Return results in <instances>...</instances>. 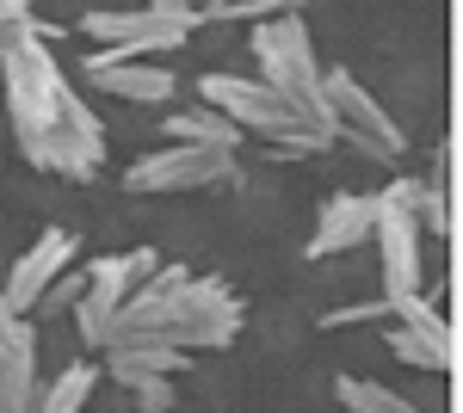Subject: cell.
Listing matches in <instances>:
<instances>
[{
	"label": "cell",
	"instance_id": "obj_1",
	"mask_svg": "<svg viewBox=\"0 0 463 413\" xmlns=\"http://www.w3.org/2000/svg\"><path fill=\"white\" fill-rule=\"evenodd\" d=\"M0 93L13 117V142L37 173H56L87 185L106 167V124L99 111L74 93L69 69L56 62L50 43H25L13 56H0Z\"/></svg>",
	"mask_w": 463,
	"mask_h": 413
},
{
	"label": "cell",
	"instance_id": "obj_2",
	"mask_svg": "<svg viewBox=\"0 0 463 413\" xmlns=\"http://www.w3.org/2000/svg\"><path fill=\"white\" fill-rule=\"evenodd\" d=\"M248 56H253V80L266 87V93H279L285 111L321 136L334 148V111H327V93H321V62H316V43H309V25H303V13L285 6V13H272V19H260L248 37Z\"/></svg>",
	"mask_w": 463,
	"mask_h": 413
},
{
	"label": "cell",
	"instance_id": "obj_3",
	"mask_svg": "<svg viewBox=\"0 0 463 413\" xmlns=\"http://www.w3.org/2000/svg\"><path fill=\"white\" fill-rule=\"evenodd\" d=\"M204 25L192 0H148V6H87L80 37L93 43L99 62H155L161 50H179Z\"/></svg>",
	"mask_w": 463,
	"mask_h": 413
},
{
	"label": "cell",
	"instance_id": "obj_4",
	"mask_svg": "<svg viewBox=\"0 0 463 413\" xmlns=\"http://www.w3.org/2000/svg\"><path fill=\"white\" fill-rule=\"evenodd\" d=\"M198 105L222 111V117L241 130V142L260 136L272 161H303V155H321V148H327V142L309 136V130L285 111V99L266 93L253 74H198Z\"/></svg>",
	"mask_w": 463,
	"mask_h": 413
},
{
	"label": "cell",
	"instance_id": "obj_5",
	"mask_svg": "<svg viewBox=\"0 0 463 413\" xmlns=\"http://www.w3.org/2000/svg\"><path fill=\"white\" fill-rule=\"evenodd\" d=\"M235 333H241V296L222 277H185V290L167 303V314L130 345H167V352H185L192 358V352L235 345Z\"/></svg>",
	"mask_w": 463,
	"mask_h": 413
},
{
	"label": "cell",
	"instance_id": "obj_6",
	"mask_svg": "<svg viewBox=\"0 0 463 413\" xmlns=\"http://www.w3.org/2000/svg\"><path fill=\"white\" fill-rule=\"evenodd\" d=\"M321 93H327V111H334V142H353L358 155L395 167L408 155V130L390 117V105L377 99L353 69H321Z\"/></svg>",
	"mask_w": 463,
	"mask_h": 413
},
{
	"label": "cell",
	"instance_id": "obj_7",
	"mask_svg": "<svg viewBox=\"0 0 463 413\" xmlns=\"http://www.w3.org/2000/svg\"><path fill=\"white\" fill-rule=\"evenodd\" d=\"M155 266H161V253H155V247L106 253V259H93V266H87V290H80V303L69 309L80 345L106 352V333H111V321H118V309H124V296H130V290H137Z\"/></svg>",
	"mask_w": 463,
	"mask_h": 413
},
{
	"label": "cell",
	"instance_id": "obj_8",
	"mask_svg": "<svg viewBox=\"0 0 463 413\" xmlns=\"http://www.w3.org/2000/svg\"><path fill=\"white\" fill-rule=\"evenodd\" d=\"M235 179V155L222 148H185V142H167L143 161H130L124 173V192L137 198H167V192H216Z\"/></svg>",
	"mask_w": 463,
	"mask_h": 413
},
{
	"label": "cell",
	"instance_id": "obj_9",
	"mask_svg": "<svg viewBox=\"0 0 463 413\" xmlns=\"http://www.w3.org/2000/svg\"><path fill=\"white\" fill-rule=\"evenodd\" d=\"M383 345H390L408 371H420V377H427V371L445 377V371L458 364V333H451V321L427 303V290L390 303V333H383Z\"/></svg>",
	"mask_w": 463,
	"mask_h": 413
},
{
	"label": "cell",
	"instance_id": "obj_10",
	"mask_svg": "<svg viewBox=\"0 0 463 413\" xmlns=\"http://www.w3.org/2000/svg\"><path fill=\"white\" fill-rule=\"evenodd\" d=\"M371 241H377L383 303H395V296H420V290H427V241H420V229L408 222V210L395 204L390 192H377V222H371Z\"/></svg>",
	"mask_w": 463,
	"mask_h": 413
},
{
	"label": "cell",
	"instance_id": "obj_11",
	"mask_svg": "<svg viewBox=\"0 0 463 413\" xmlns=\"http://www.w3.org/2000/svg\"><path fill=\"white\" fill-rule=\"evenodd\" d=\"M74 253H80V241H74L69 229H43L13 266H6V277H0V296H6V309L19 314V321H32L37 296L56 284V277L74 266Z\"/></svg>",
	"mask_w": 463,
	"mask_h": 413
},
{
	"label": "cell",
	"instance_id": "obj_12",
	"mask_svg": "<svg viewBox=\"0 0 463 413\" xmlns=\"http://www.w3.org/2000/svg\"><path fill=\"white\" fill-rule=\"evenodd\" d=\"M371 222H377V192H334L316 216V235H309V259H334V253H353L371 241Z\"/></svg>",
	"mask_w": 463,
	"mask_h": 413
},
{
	"label": "cell",
	"instance_id": "obj_13",
	"mask_svg": "<svg viewBox=\"0 0 463 413\" xmlns=\"http://www.w3.org/2000/svg\"><path fill=\"white\" fill-rule=\"evenodd\" d=\"M43 395V340L37 321H19L13 340L0 345V413H37Z\"/></svg>",
	"mask_w": 463,
	"mask_h": 413
},
{
	"label": "cell",
	"instance_id": "obj_14",
	"mask_svg": "<svg viewBox=\"0 0 463 413\" xmlns=\"http://www.w3.org/2000/svg\"><path fill=\"white\" fill-rule=\"evenodd\" d=\"M80 74L124 105H174V93H179V74L167 62H99V56H87Z\"/></svg>",
	"mask_w": 463,
	"mask_h": 413
},
{
	"label": "cell",
	"instance_id": "obj_15",
	"mask_svg": "<svg viewBox=\"0 0 463 413\" xmlns=\"http://www.w3.org/2000/svg\"><path fill=\"white\" fill-rule=\"evenodd\" d=\"M179 371H185V352H167V345H106V364H99V377L124 382L130 395L148 382H179Z\"/></svg>",
	"mask_w": 463,
	"mask_h": 413
},
{
	"label": "cell",
	"instance_id": "obj_16",
	"mask_svg": "<svg viewBox=\"0 0 463 413\" xmlns=\"http://www.w3.org/2000/svg\"><path fill=\"white\" fill-rule=\"evenodd\" d=\"M395 204L408 210V222L420 229V241H451V198H445V185L439 179H390L383 185Z\"/></svg>",
	"mask_w": 463,
	"mask_h": 413
},
{
	"label": "cell",
	"instance_id": "obj_17",
	"mask_svg": "<svg viewBox=\"0 0 463 413\" xmlns=\"http://www.w3.org/2000/svg\"><path fill=\"white\" fill-rule=\"evenodd\" d=\"M161 130H167L174 142H185V148H222V155H241V130H235L222 111H211V105H179V111L161 117Z\"/></svg>",
	"mask_w": 463,
	"mask_h": 413
},
{
	"label": "cell",
	"instance_id": "obj_18",
	"mask_svg": "<svg viewBox=\"0 0 463 413\" xmlns=\"http://www.w3.org/2000/svg\"><path fill=\"white\" fill-rule=\"evenodd\" d=\"M99 364L93 358H74L69 371H56V377L43 382V395H37V413H87L93 401V389H99Z\"/></svg>",
	"mask_w": 463,
	"mask_h": 413
},
{
	"label": "cell",
	"instance_id": "obj_19",
	"mask_svg": "<svg viewBox=\"0 0 463 413\" xmlns=\"http://www.w3.org/2000/svg\"><path fill=\"white\" fill-rule=\"evenodd\" d=\"M56 37H62V25H43L25 0H0V56L25 50V43H50L56 50Z\"/></svg>",
	"mask_w": 463,
	"mask_h": 413
},
{
	"label": "cell",
	"instance_id": "obj_20",
	"mask_svg": "<svg viewBox=\"0 0 463 413\" xmlns=\"http://www.w3.org/2000/svg\"><path fill=\"white\" fill-rule=\"evenodd\" d=\"M334 395H340V401H358L364 413H420L408 395H395V389H383V382H364V377H340Z\"/></svg>",
	"mask_w": 463,
	"mask_h": 413
},
{
	"label": "cell",
	"instance_id": "obj_21",
	"mask_svg": "<svg viewBox=\"0 0 463 413\" xmlns=\"http://www.w3.org/2000/svg\"><path fill=\"white\" fill-rule=\"evenodd\" d=\"M204 13V25H260V19H272V13H285L279 0H211V6H198Z\"/></svg>",
	"mask_w": 463,
	"mask_h": 413
},
{
	"label": "cell",
	"instance_id": "obj_22",
	"mask_svg": "<svg viewBox=\"0 0 463 413\" xmlns=\"http://www.w3.org/2000/svg\"><path fill=\"white\" fill-rule=\"evenodd\" d=\"M80 290H87V266H69V272H62L50 290H43V296H37L32 314H69L74 303H80Z\"/></svg>",
	"mask_w": 463,
	"mask_h": 413
},
{
	"label": "cell",
	"instance_id": "obj_23",
	"mask_svg": "<svg viewBox=\"0 0 463 413\" xmlns=\"http://www.w3.org/2000/svg\"><path fill=\"white\" fill-rule=\"evenodd\" d=\"M358 321H390V303L377 296V303H346V309L321 314V327H358Z\"/></svg>",
	"mask_w": 463,
	"mask_h": 413
},
{
	"label": "cell",
	"instance_id": "obj_24",
	"mask_svg": "<svg viewBox=\"0 0 463 413\" xmlns=\"http://www.w3.org/2000/svg\"><path fill=\"white\" fill-rule=\"evenodd\" d=\"M179 401V382H148V389H137V413H174Z\"/></svg>",
	"mask_w": 463,
	"mask_h": 413
},
{
	"label": "cell",
	"instance_id": "obj_25",
	"mask_svg": "<svg viewBox=\"0 0 463 413\" xmlns=\"http://www.w3.org/2000/svg\"><path fill=\"white\" fill-rule=\"evenodd\" d=\"M13 327H19V314H13V309H6V296H0V345H6V340H13Z\"/></svg>",
	"mask_w": 463,
	"mask_h": 413
},
{
	"label": "cell",
	"instance_id": "obj_26",
	"mask_svg": "<svg viewBox=\"0 0 463 413\" xmlns=\"http://www.w3.org/2000/svg\"><path fill=\"white\" fill-rule=\"evenodd\" d=\"M334 401H340V395H334ZM340 408H346V413H364V408H358V401H340Z\"/></svg>",
	"mask_w": 463,
	"mask_h": 413
}]
</instances>
